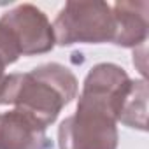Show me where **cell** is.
I'll return each instance as SVG.
<instances>
[{
    "label": "cell",
    "instance_id": "obj_3",
    "mask_svg": "<svg viewBox=\"0 0 149 149\" xmlns=\"http://www.w3.org/2000/svg\"><path fill=\"white\" fill-rule=\"evenodd\" d=\"M0 44L18 61L21 54L49 53L56 42L47 16L32 4H21L0 18Z\"/></svg>",
    "mask_w": 149,
    "mask_h": 149
},
{
    "label": "cell",
    "instance_id": "obj_7",
    "mask_svg": "<svg viewBox=\"0 0 149 149\" xmlns=\"http://www.w3.org/2000/svg\"><path fill=\"white\" fill-rule=\"evenodd\" d=\"M147 13H149V4L146 0L116 2L112 6L114 25H116L112 44L121 47H137L144 44L149 30Z\"/></svg>",
    "mask_w": 149,
    "mask_h": 149
},
{
    "label": "cell",
    "instance_id": "obj_8",
    "mask_svg": "<svg viewBox=\"0 0 149 149\" xmlns=\"http://www.w3.org/2000/svg\"><path fill=\"white\" fill-rule=\"evenodd\" d=\"M118 123H123L130 128L147 130V84L146 79L132 83L130 93L123 104Z\"/></svg>",
    "mask_w": 149,
    "mask_h": 149
},
{
    "label": "cell",
    "instance_id": "obj_9",
    "mask_svg": "<svg viewBox=\"0 0 149 149\" xmlns=\"http://www.w3.org/2000/svg\"><path fill=\"white\" fill-rule=\"evenodd\" d=\"M14 61L11 60V56L2 49V46H0V86H2V83H4V79H6V68L9 67V65H13Z\"/></svg>",
    "mask_w": 149,
    "mask_h": 149
},
{
    "label": "cell",
    "instance_id": "obj_6",
    "mask_svg": "<svg viewBox=\"0 0 149 149\" xmlns=\"http://www.w3.org/2000/svg\"><path fill=\"white\" fill-rule=\"evenodd\" d=\"M46 128L13 109L0 114V149H51Z\"/></svg>",
    "mask_w": 149,
    "mask_h": 149
},
{
    "label": "cell",
    "instance_id": "obj_2",
    "mask_svg": "<svg viewBox=\"0 0 149 149\" xmlns=\"http://www.w3.org/2000/svg\"><path fill=\"white\" fill-rule=\"evenodd\" d=\"M54 42L58 46L72 44H104L114 40V14L107 2H67L54 23Z\"/></svg>",
    "mask_w": 149,
    "mask_h": 149
},
{
    "label": "cell",
    "instance_id": "obj_1",
    "mask_svg": "<svg viewBox=\"0 0 149 149\" xmlns=\"http://www.w3.org/2000/svg\"><path fill=\"white\" fill-rule=\"evenodd\" d=\"M79 83L70 68L44 63L30 72L7 74L0 86V105H14L40 126H51L61 109L77 97Z\"/></svg>",
    "mask_w": 149,
    "mask_h": 149
},
{
    "label": "cell",
    "instance_id": "obj_4",
    "mask_svg": "<svg viewBox=\"0 0 149 149\" xmlns=\"http://www.w3.org/2000/svg\"><path fill=\"white\" fill-rule=\"evenodd\" d=\"M132 83L126 70L119 65L98 63L88 72L83 83L77 107L105 114L118 123Z\"/></svg>",
    "mask_w": 149,
    "mask_h": 149
},
{
    "label": "cell",
    "instance_id": "obj_5",
    "mask_svg": "<svg viewBox=\"0 0 149 149\" xmlns=\"http://www.w3.org/2000/svg\"><path fill=\"white\" fill-rule=\"evenodd\" d=\"M118 123L105 114L76 109L58 128L60 149H118Z\"/></svg>",
    "mask_w": 149,
    "mask_h": 149
}]
</instances>
